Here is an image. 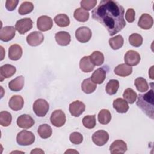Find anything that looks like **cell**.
I'll return each mask as SVG.
<instances>
[{
	"label": "cell",
	"mask_w": 154,
	"mask_h": 154,
	"mask_svg": "<svg viewBox=\"0 0 154 154\" xmlns=\"http://www.w3.org/2000/svg\"><path fill=\"white\" fill-rule=\"evenodd\" d=\"M97 88V85L92 81L90 78L85 79L81 84V89L86 94L93 93Z\"/></svg>",
	"instance_id": "obj_26"
},
{
	"label": "cell",
	"mask_w": 154,
	"mask_h": 154,
	"mask_svg": "<svg viewBox=\"0 0 154 154\" xmlns=\"http://www.w3.org/2000/svg\"><path fill=\"white\" fill-rule=\"evenodd\" d=\"M70 142L73 144H79L83 141L82 135L78 132H72L69 137Z\"/></svg>",
	"instance_id": "obj_41"
},
{
	"label": "cell",
	"mask_w": 154,
	"mask_h": 154,
	"mask_svg": "<svg viewBox=\"0 0 154 154\" xmlns=\"http://www.w3.org/2000/svg\"><path fill=\"white\" fill-rule=\"evenodd\" d=\"M17 126L23 129H29L35 123L32 117L28 114H22L17 117L16 121Z\"/></svg>",
	"instance_id": "obj_14"
},
{
	"label": "cell",
	"mask_w": 154,
	"mask_h": 154,
	"mask_svg": "<svg viewBox=\"0 0 154 154\" xmlns=\"http://www.w3.org/2000/svg\"><path fill=\"white\" fill-rule=\"evenodd\" d=\"M135 12L133 8H128L125 13V19L129 23H132L135 20Z\"/></svg>",
	"instance_id": "obj_42"
},
{
	"label": "cell",
	"mask_w": 154,
	"mask_h": 154,
	"mask_svg": "<svg viewBox=\"0 0 154 154\" xmlns=\"http://www.w3.org/2000/svg\"><path fill=\"white\" fill-rule=\"evenodd\" d=\"M22 52V48L20 45L17 44L12 45L8 49V57L11 60L17 61L21 58Z\"/></svg>",
	"instance_id": "obj_18"
},
{
	"label": "cell",
	"mask_w": 154,
	"mask_h": 154,
	"mask_svg": "<svg viewBox=\"0 0 154 154\" xmlns=\"http://www.w3.org/2000/svg\"><path fill=\"white\" fill-rule=\"evenodd\" d=\"M85 109V104L79 100L73 102L69 105V110L72 116L74 117H79L81 115Z\"/></svg>",
	"instance_id": "obj_13"
},
{
	"label": "cell",
	"mask_w": 154,
	"mask_h": 154,
	"mask_svg": "<svg viewBox=\"0 0 154 154\" xmlns=\"http://www.w3.org/2000/svg\"><path fill=\"white\" fill-rule=\"evenodd\" d=\"M119 87V82L117 79H110L106 85L105 91L109 95L115 94Z\"/></svg>",
	"instance_id": "obj_30"
},
{
	"label": "cell",
	"mask_w": 154,
	"mask_h": 154,
	"mask_svg": "<svg viewBox=\"0 0 154 154\" xmlns=\"http://www.w3.org/2000/svg\"><path fill=\"white\" fill-rule=\"evenodd\" d=\"M106 75V72L103 67L98 68L96 69L91 76V79L95 84H100L103 83L104 80L105 79Z\"/></svg>",
	"instance_id": "obj_22"
},
{
	"label": "cell",
	"mask_w": 154,
	"mask_h": 154,
	"mask_svg": "<svg viewBox=\"0 0 154 154\" xmlns=\"http://www.w3.org/2000/svg\"><path fill=\"white\" fill-rule=\"evenodd\" d=\"M92 36L91 29L87 26H81L75 31V37L76 40L81 43L88 42Z\"/></svg>",
	"instance_id": "obj_7"
},
{
	"label": "cell",
	"mask_w": 154,
	"mask_h": 154,
	"mask_svg": "<svg viewBox=\"0 0 154 154\" xmlns=\"http://www.w3.org/2000/svg\"><path fill=\"white\" fill-rule=\"evenodd\" d=\"M54 20L57 26L60 27H66L70 24V19L66 14H59L55 16Z\"/></svg>",
	"instance_id": "obj_33"
},
{
	"label": "cell",
	"mask_w": 154,
	"mask_h": 154,
	"mask_svg": "<svg viewBox=\"0 0 154 154\" xmlns=\"http://www.w3.org/2000/svg\"><path fill=\"white\" fill-rule=\"evenodd\" d=\"M82 124L87 129H93L96 125V116L88 115L82 119Z\"/></svg>",
	"instance_id": "obj_37"
},
{
	"label": "cell",
	"mask_w": 154,
	"mask_h": 154,
	"mask_svg": "<svg viewBox=\"0 0 154 154\" xmlns=\"http://www.w3.org/2000/svg\"><path fill=\"white\" fill-rule=\"evenodd\" d=\"M24 105L23 97L20 95L13 96L8 101V106L14 111H19L22 109Z\"/></svg>",
	"instance_id": "obj_16"
},
{
	"label": "cell",
	"mask_w": 154,
	"mask_h": 154,
	"mask_svg": "<svg viewBox=\"0 0 154 154\" xmlns=\"http://www.w3.org/2000/svg\"><path fill=\"white\" fill-rule=\"evenodd\" d=\"M50 120L52 125L60 128L63 126L66 121L65 113L61 109L55 110L51 114Z\"/></svg>",
	"instance_id": "obj_6"
},
{
	"label": "cell",
	"mask_w": 154,
	"mask_h": 154,
	"mask_svg": "<svg viewBox=\"0 0 154 154\" xmlns=\"http://www.w3.org/2000/svg\"><path fill=\"white\" fill-rule=\"evenodd\" d=\"M18 0H7L5 2V8L8 11H13L18 4Z\"/></svg>",
	"instance_id": "obj_43"
},
{
	"label": "cell",
	"mask_w": 154,
	"mask_h": 154,
	"mask_svg": "<svg viewBox=\"0 0 154 154\" xmlns=\"http://www.w3.org/2000/svg\"><path fill=\"white\" fill-rule=\"evenodd\" d=\"M153 24V17L147 13L143 14L138 22V26L143 29H150Z\"/></svg>",
	"instance_id": "obj_17"
},
{
	"label": "cell",
	"mask_w": 154,
	"mask_h": 154,
	"mask_svg": "<svg viewBox=\"0 0 154 154\" xmlns=\"http://www.w3.org/2000/svg\"><path fill=\"white\" fill-rule=\"evenodd\" d=\"M153 90H150L144 94L138 95L137 101V105L148 117L153 119Z\"/></svg>",
	"instance_id": "obj_2"
},
{
	"label": "cell",
	"mask_w": 154,
	"mask_h": 154,
	"mask_svg": "<svg viewBox=\"0 0 154 154\" xmlns=\"http://www.w3.org/2000/svg\"><path fill=\"white\" fill-rule=\"evenodd\" d=\"M37 132L42 138L46 139L51 136L52 134V129L49 125L42 124L39 126Z\"/></svg>",
	"instance_id": "obj_28"
},
{
	"label": "cell",
	"mask_w": 154,
	"mask_h": 154,
	"mask_svg": "<svg viewBox=\"0 0 154 154\" xmlns=\"http://www.w3.org/2000/svg\"><path fill=\"white\" fill-rule=\"evenodd\" d=\"M75 19L78 22H85L89 19V13L81 7L76 8L73 13Z\"/></svg>",
	"instance_id": "obj_27"
},
{
	"label": "cell",
	"mask_w": 154,
	"mask_h": 154,
	"mask_svg": "<svg viewBox=\"0 0 154 154\" xmlns=\"http://www.w3.org/2000/svg\"><path fill=\"white\" fill-rule=\"evenodd\" d=\"M98 121L100 124L107 125L111 120V114L109 110L106 109H101L97 116Z\"/></svg>",
	"instance_id": "obj_31"
},
{
	"label": "cell",
	"mask_w": 154,
	"mask_h": 154,
	"mask_svg": "<svg viewBox=\"0 0 154 154\" xmlns=\"http://www.w3.org/2000/svg\"><path fill=\"white\" fill-rule=\"evenodd\" d=\"M32 109L38 117H44L49 111V105L45 99H38L34 102Z\"/></svg>",
	"instance_id": "obj_4"
},
{
	"label": "cell",
	"mask_w": 154,
	"mask_h": 154,
	"mask_svg": "<svg viewBox=\"0 0 154 154\" xmlns=\"http://www.w3.org/2000/svg\"><path fill=\"white\" fill-rule=\"evenodd\" d=\"M90 58L92 63L96 66H101L104 62V55L99 51H94L90 55Z\"/></svg>",
	"instance_id": "obj_32"
},
{
	"label": "cell",
	"mask_w": 154,
	"mask_h": 154,
	"mask_svg": "<svg viewBox=\"0 0 154 154\" xmlns=\"http://www.w3.org/2000/svg\"><path fill=\"white\" fill-rule=\"evenodd\" d=\"M16 34V29L13 26H6L1 29L0 39L1 40L7 42L12 40Z\"/></svg>",
	"instance_id": "obj_15"
},
{
	"label": "cell",
	"mask_w": 154,
	"mask_h": 154,
	"mask_svg": "<svg viewBox=\"0 0 154 154\" xmlns=\"http://www.w3.org/2000/svg\"><path fill=\"white\" fill-rule=\"evenodd\" d=\"M32 25L33 22L31 18H23L16 22L15 29L20 34H24L32 29Z\"/></svg>",
	"instance_id": "obj_5"
},
{
	"label": "cell",
	"mask_w": 154,
	"mask_h": 154,
	"mask_svg": "<svg viewBox=\"0 0 154 154\" xmlns=\"http://www.w3.org/2000/svg\"><path fill=\"white\" fill-rule=\"evenodd\" d=\"M141 60L139 53L134 50L128 51L124 57L125 64L129 66H135L138 64Z\"/></svg>",
	"instance_id": "obj_9"
},
{
	"label": "cell",
	"mask_w": 154,
	"mask_h": 154,
	"mask_svg": "<svg viewBox=\"0 0 154 154\" xmlns=\"http://www.w3.org/2000/svg\"><path fill=\"white\" fill-rule=\"evenodd\" d=\"M109 45L114 50H117L121 48L124 43V40L121 35H116L109 39Z\"/></svg>",
	"instance_id": "obj_29"
},
{
	"label": "cell",
	"mask_w": 154,
	"mask_h": 154,
	"mask_svg": "<svg viewBox=\"0 0 154 154\" xmlns=\"http://www.w3.org/2000/svg\"><path fill=\"white\" fill-rule=\"evenodd\" d=\"M24 82V77L23 76H19L8 82V88L13 91H19L23 88Z\"/></svg>",
	"instance_id": "obj_20"
},
{
	"label": "cell",
	"mask_w": 154,
	"mask_h": 154,
	"mask_svg": "<svg viewBox=\"0 0 154 154\" xmlns=\"http://www.w3.org/2000/svg\"><path fill=\"white\" fill-rule=\"evenodd\" d=\"M142 36L137 33H133L129 37V42L131 45L134 47H140L143 43Z\"/></svg>",
	"instance_id": "obj_39"
},
{
	"label": "cell",
	"mask_w": 154,
	"mask_h": 154,
	"mask_svg": "<svg viewBox=\"0 0 154 154\" xmlns=\"http://www.w3.org/2000/svg\"><path fill=\"white\" fill-rule=\"evenodd\" d=\"M35 135L31 132L26 130H22L19 132L16 136V141L20 146H29L34 143Z\"/></svg>",
	"instance_id": "obj_3"
},
{
	"label": "cell",
	"mask_w": 154,
	"mask_h": 154,
	"mask_svg": "<svg viewBox=\"0 0 154 154\" xmlns=\"http://www.w3.org/2000/svg\"><path fill=\"white\" fill-rule=\"evenodd\" d=\"M53 26V21L51 17L48 16H41L37 20V27L41 31L50 30Z\"/></svg>",
	"instance_id": "obj_10"
},
{
	"label": "cell",
	"mask_w": 154,
	"mask_h": 154,
	"mask_svg": "<svg viewBox=\"0 0 154 154\" xmlns=\"http://www.w3.org/2000/svg\"><path fill=\"white\" fill-rule=\"evenodd\" d=\"M44 153V152L43 150H41V149H38V148H36L34 150H32L31 152V153Z\"/></svg>",
	"instance_id": "obj_44"
},
{
	"label": "cell",
	"mask_w": 154,
	"mask_h": 154,
	"mask_svg": "<svg viewBox=\"0 0 154 154\" xmlns=\"http://www.w3.org/2000/svg\"><path fill=\"white\" fill-rule=\"evenodd\" d=\"M134 85L137 90L140 92H146L149 89V85L146 79L142 77H138L135 79Z\"/></svg>",
	"instance_id": "obj_35"
},
{
	"label": "cell",
	"mask_w": 154,
	"mask_h": 154,
	"mask_svg": "<svg viewBox=\"0 0 154 154\" xmlns=\"http://www.w3.org/2000/svg\"><path fill=\"white\" fill-rule=\"evenodd\" d=\"M113 108L119 113H126L129 109L128 102L122 98H117L113 102Z\"/></svg>",
	"instance_id": "obj_25"
},
{
	"label": "cell",
	"mask_w": 154,
	"mask_h": 154,
	"mask_svg": "<svg viewBox=\"0 0 154 154\" xmlns=\"http://www.w3.org/2000/svg\"><path fill=\"white\" fill-rule=\"evenodd\" d=\"M94 66L90 60V56H84L80 60L79 68L83 72L88 73L93 71Z\"/></svg>",
	"instance_id": "obj_23"
},
{
	"label": "cell",
	"mask_w": 154,
	"mask_h": 154,
	"mask_svg": "<svg viewBox=\"0 0 154 154\" xmlns=\"http://www.w3.org/2000/svg\"><path fill=\"white\" fill-rule=\"evenodd\" d=\"M16 72V69L13 65L6 64L2 66L0 69V73L1 77V81H2L3 78H8L11 77L15 74Z\"/></svg>",
	"instance_id": "obj_24"
},
{
	"label": "cell",
	"mask_w": 154,
	"mask_h": 154,
	"mask_svg": "<svg viewBox=\"0 0 154 154\" xmlns=\"http://www.w3.org/2000/svg\"><path fill=\"white\" fill-rule=\"evenodd\" d=\"M96 0H82L80 2L81 8L86 11L91 10L96 5Z\"/></svg>",
	"instance_id": "obj_40"
},
{
	"label": "cell",
	"mask_w": 154,
	"mask_h": 154,
	"mask_svg": "<svg viewBox=\"0 0 154 154\" xmlns=\"http://www.w3.org/2000/svg\"><path fill=\"white\" fill-rule=\"evenodd\" d=\"M124 13V8L113 0L100 1L91 11L92 18L102 24L111 36L119 32L126 26Z\"/></svg>",
	"instance_id": "obj_1"
},
{
	"label": "cell",
	"mask_w": 154,
	"mask_h": 154,
	"mask_svg": "<svg viewBox=\"0 0 154 154\" xmlns=\"http://www.w3.org/2000/svg\"><path fill=\"white\" fill-rule=\"evenodd\" d=\"M26 40L29 45L31 46H37L43 42L44 35L41 32L33 31L27 35Z\"/></svg>",
	"instance_id": "obj_11"
},
{
	"label": "cell",
	"mask_w": 154,
	"mask_h": 154,
	"mask_svg": "<svg viewBox=\"0 0 154 154\" xmlns=\"http://www.w3.org/2000/svg\"><path fill=\"white\" fill-rule=\"evenodd\" d=\"M34 10V5L31 2L25 1L20 5L18 13L20 15H25L30 13Z\"/></svg>",
	"instance_id": "obj_36"
},
{
	"label": "cell",
	"mask_w": 154,
	"mask_h": 154,
	"mask_svg": "<svg viewBox=\"0 0 154 154\" xmlns=\"http://www.w3.org/2000/svg\"><path fill=\"white\" fill-rule=\"evenodd\" d=\"M12 121L11 114L7 111H1L0 112V124L2 126H8Z\"/></svg>",
	"instance_id": "obj_38"
},
{
	"label": "cell",
	"mask_w": 154,
	"mask_h": 154,
	"mask_svg": "<svg viewBox=\"0 0 154 154\" xmlns=\"http://www.w3.org/2000/svg\"><path fill=\"white\" fill-rule=\"evenodd\" d=\"M109 140L108 133L104 130H99L92 135L93 142L98 146L105 145Z\"/></svg>",
	"instance_id": "obj_8"
},
{
	"label": "cell",
	"mask_w": 154,
	"mask_h": 154,
	"mask_svg": "<svg viewBox=\"0 0 154 154\" xmlns=\"http://www.w3.org/2000/svg\"><path fill=\"white\" fill-rule=\"evenodd\" d=\"M123 97L128 103L132 104L136 101L137 94L133 89L131 88H128L124 91L123 94Z\"/></svg>",
	"instance_id": "obj_34"
},
{
	"label": "cell",
	"mask_w": 154,
	"mask_h": 154,
	"mask_svg": "<svg viewBox=\"0 0 154 154\" xmlns=\"http://www.w3.org/2000/svg\"><path fill=\"white\" fill-rule=\"evenodd\" d=\"M55 39L58 45L65 46L70 43L71 41V36L68 32L59 31L55 34Z\"/></svg>",
	"instance_id": "obj_19"
},
{
	"label": "cell",
	"mask_w": 154,
	"mask_h": 154,
	"mask_svg": "<svg viewBox=\"0 0 154 154\" xmlns=\"http://www.w3.org/2000/svg\"><path fill=\"white\" fill-rule=\"evenodd\" d=\"M128 149L126 143L122 140L114 141L109 147V151L112 154H123Z\"/></svg>",
	"instance_id": "obj_12"
},
{
	"label": "cell",
	"mask_w": 154,
	"mask_h": 154,
	"mask_svg": "<svg viewBox=\"0 0 154 154\" xmlns=\"http://www.w3.org/2000/svg\"><path fill=\"white\" fill-rule=\"evenodd\" d=\"M114 72L117 76L126 77L132 73V68L131 66H129L126 64H120L114 68Z\"/></svg>",
	"instance_id": "obj_21"
}]
</instances>
